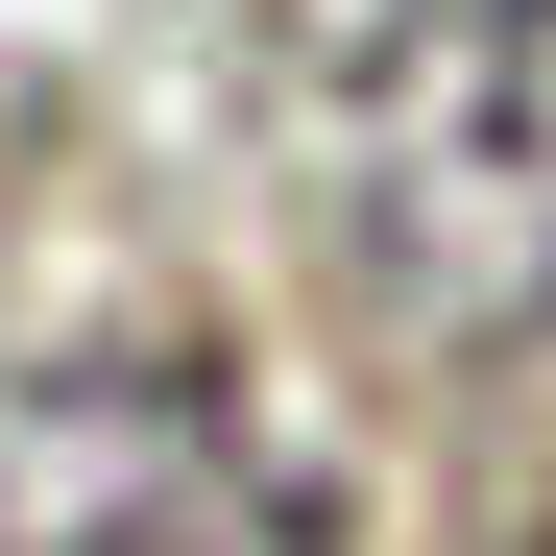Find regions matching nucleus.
I'll list each match as a JSON object with an SVG mask.
<instances>
[{
  "mask_svg": "<svg viewBox=\"0 0 556 556\" xmlns=\"http://www.w3.org/2000/svg\"><path fill=\"white\" fill-rule=\"evenodd\" d=\"M0 556H339V508L291 484V435H266L218 363H25L0 388Z\"/></svg>",
  "mask_w": 556,
  "mask_h": 556,
  "instance_id": "nucleus-1",
  "label": "nucleus"
}]
</instances>
